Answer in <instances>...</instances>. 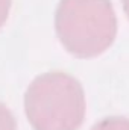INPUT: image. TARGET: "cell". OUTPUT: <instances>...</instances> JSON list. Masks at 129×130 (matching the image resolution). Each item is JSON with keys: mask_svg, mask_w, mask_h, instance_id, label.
Listing matches in <instances>:
<instances>
[{"mask_svg": "<svg viewBox=\"0 0 129 130\" xmlns=\"http://www.w3.org/2000/svg\"><path fill=\"white\" fill-rule=\"evenodd\" d=\"M11 3H12V0H0V27L5 24V21L9 15Z\"/></svg>", "mask_w": 129, "mask_h": 130, "instance_id": "5b68a950", "label": "cell"}, {"mask_svg": "<svg viewBox=\"0 0 129 130\" xmlns=\"http://www.w3.org/2000/svg\"><path fill=\"white\" fill-rule=\"evenodd\" d=\"M0 130H17L15 118L12 117L11 110L0 103Z\"/></svg>", "mask_w": 129, "mask_h": 130, "instance_id": "277c9868", "label": "cell"}, {"mask_svg": "<svg viewBox=\"0 0 129 130\" xmlns=\"http://www.w3.org/2000/svg\"><path fill=\"white\" fill-rule=\"evenodd\" d=\"M55 29L67 52L81 59H91L114 42L117 17L109 0H61Z\"/></svg>", "mask_w": 129, "mask_h": 130, "instance_id": "6da1fadb", "label": "cell"}, {"mask_svg": "<svg viewBox=\"0 0 129 130\" xmlns=\"http://www.w3.org/2000/svg\"><path fill=\"white\" fill-rule=\"evenodd\" d=\"M85 109L81 83L61 71L38 76L24 95L26 117L35 130H78Z\"/></svg>", "mask_w": 129, "mask_h": 130, "instance_id": "7a4b0ae2", "label": "cell"}, {"mask_svg": "<svg viewBox=\"0 0 129 130\" xmlns=\"http://www.w3.org/2000/svg\"><path fill=\"white\" fill-rule=\"evenodd\" d=\"M122 5H123V9H125V14L128 15V18H129V0H122Z\"/></svg>", "mask_w": 129, "mask_h": 130, "instance_id": "8992f818", "label": "cell"}, {"mask_svg": "<svg viewBox=\"0 0 129 130\" xmlns=\"http://www.w3.org/2000/svg\"><path fill=\"white\" fill-rule=\"evenodd\" d=\"M91 130H129V120L123 117H111L97 123Z\"/></svg>", "mask_w": 129, "mask_h": 130, "instance_id": "3957f363", "label": "cell"}]
</instances>
